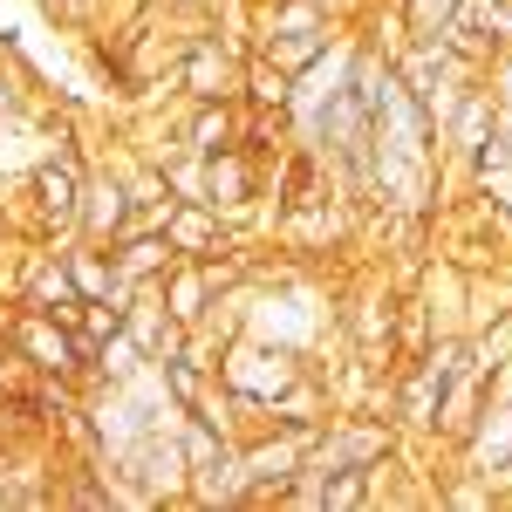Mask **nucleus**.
<instances>
[{
    "mask_svg": "<svg viewBox=\"0 0 512 512\" xmlns=\"http://www.w3.org/2000/svg\"><path fill=\"white\" fill-rule=\"evenodd\" d=\"M0 355L28 376H48V383H82L89 376V342L69 321L21 308V301H0Z\"/></svg>",
    "mask_w": 512,
    "mask_h": 512,
    "instance_id": "obj_1",
    "label": "nucleus"
},
{
    "mask_svg": "<svg viewBox=\"0 0 512 512\" xmlns=\"http://www.w3.org/2000/svg\"><path fill=\"white\" fill-rule=\"evenodd\" d=\"M198 198L226 219V226H239L260 198H267V164L246 158V151H219V158H198Z\"/></svg>",
    "mask_w": 512,
    "mask_h": 512,
    "instance_id": "obj_2",
    "label": "nucleus"
},
{
    "mask_svg": "<svg viewBox=\"0 0 512 512\" xmlns=\"http://www.w3.org/2000/svg\"><path fill=\"white\" fill-rule=\"evenodd\" d=\"M137 226V205H130V185H123L117 164H89V178H82V205H76V239H96V246H110L117 233Z\"/></svg>",
    "mask_w": 512,
    "mask_h": 512,
    "instance_id": "obj_3",
    "label": "nucleus"
},
{
    "mask_svg": "<svg viewBox=\"0 0 512 512\" xmlns=\"http://www.w3.org/2000/svg\"><path fill=\"white\" fill-rule=\"evenodd\" d=\"M164 239H171L178 260H212V253H226L239 233L205 205V198H178V205L164 212Z\"/></svg>",
    "mask_w": 512,
    "mask_h": 512,
    "instance_id": "obj_4",
    "label": "nucleus"
},
{
    "mask_svg": "<svg viewBox=\"0 0 512 512\" xmlns=\"http://www.w3.org/2000/svg\"><path fill=\"white\" fill-rule=\"evenodd\" d=\"M219 294H226V287L212 280L205 260H171V274L158 280V301L185 321V328H205V315H212V301H219Z\"/></svg>",
    "mask_w": 512,
    "mask_h": 512,
    "instance_id": "obj_5",
    "label": "nucleus"
},
{
    "mask_svg": "<svg viewBox=\"0 0 512 512\" xmlns=\"http://www.w3.org/2000/svg\"><path fill=\"white\" fill-rule=\"evenodd\" d=\"M110 260H117V274L130 280V287H158L164 274H171V239H164V226H130V233L110 239Z\"/></svg>",
    "mask_w": 512,
    "mask_h": 512,
    "instance_id": "obj_6",
    "label": "nucleus"
},
{
    "mask_svg": "<svg viewBox=\"0 0 512 512\" xmlns=\"http://www.w3.org/2000/svg\"><path fill=\"white\" fill-rule=\"evenodd\" d=\"M478 410H485V362L444 383V403H437L431 444H437V451H458V444H465V431L478 424Z\"/></svg>",
    "mask_w": 512,
    "mask_h": 512,
    "instance_id": "obj_7",
    "label": "nucleus"
},
{
    "mask_svg": "<svg viewBox=\"0 0 512 512\" xmlns=\"http://www.w3.org/2000/svg\"><path fill=\"white\" fill-rule=\"evenodd\" d=\"M185 151L192 158H219V151H233L239 144V103H185Z\"/></svg>",
    "mask_w": 512,
    "mask_h": 512,
    "instance_id": "obj_8",
    "label": "nucleus"
},
{
    "mask_svg": "<svg viewBox=\"0 0 512 512\" xmlns=\"http://www.w3.org/2000/svg\"><path fill=\"white\" fill-rule=\"evenodd\" d=\"M342 35H349V28H294V35H260L253 48H260L274 69H287V76H308V69H315V62H321V55H328Z\"/></svg>",
    "mask_w": 512,
    "mask_h": 512,
    "instance_id": "obj_9",
    "label": "nucleus"
},
{
    "mask_svg": "<svg viewBox=\"0 0 512 512\" xmlns=\"http://www.w3.org/2000/svg\"><path fill=\"white\" fill-rule=\"evenodd\" d=\"M239 103L246 110H287L294 103V76L274 69L260 48H246V69H239Z\"/></svg>",
    "mask_w": 512,
    "mask_h": 512,
    "instance_id": "obj_10",
    "label": "nucleus"
},
{
    "mask_svg": "<svg viewBox=\"0 0 512 512\" xmlns=\"http://www.w3.org/2000/svg\"><path fill=\"white\" fill-rule=\"evenodd\" d=\"M151 369H158L171 410H198V403H205V390H212V369H205L198 355H171V362H151Z\"/></svg>",
    "mask_w": 512,
    "mask_h": 512,
    "instance_id": "obj_11",
    "label": "nucleus"
},
{
    "mask_svg": "<svg viewBox=\"0 0 512 512\" xmlns=\"http://www.w3.org/2000/svg\"><path fill=\"white\" fill-rule=\"evenodd\" d=\"M396 21H403V41H437L444 35V21L465 7V0H383Z\"/></svg>",
    "mask_w": 512,
    "mask_h": 512,
    "instance_id": "obj_12",
    "label": "nucleus"
},
{
    "mask_svg": "<svg viewBox=\"0 0 512 512\" xmlns=\"http://www.w3.org/2000/svg\"><path fill=\"white\" fill-rule=\"evenodd\" d=\"M362 506H376L369 472H321V512H362Z\"/></svg>",
    "mask_w": 512,
    "mask_h": 512,
    "instance_id": "obj_13",
    "label": "nucleus"
}]
</instances>
